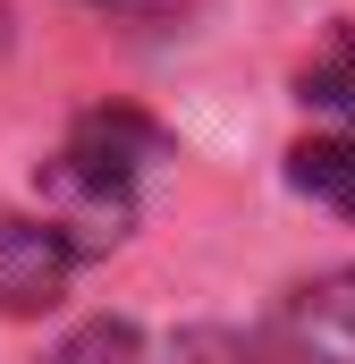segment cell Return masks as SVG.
Masks as SVG:
<instances>
[{"label":"cell","mask_w":355,"mask_h":364,"mask_svg":"<svg viewBox=\"0 0 355 364\" xmlns=\"http://www.w3.org/2000/svg\"><path fill=\"white\" fill-rule=\"evenodd\" d=\"M296 348L313 364H355V263L296 296Z\"/></svg>","instance_id":"277c9868"},{"label":"cell","mask_w":355,"mask_h":364,"mask_svg":"<svg viewBox=\"0 0 355 364\" xmlns=\"http://www.w3.org/2000/svg\"><path fill=\"white\" fill-rule=\"evenodd\" d=\"M68 161H85L102 178L136 186L153 161H170V136L144 119V110H85L77 127H68Z\"/></svg>","instance_id":"3957f363"},{"label":"cell","mask_w":355,"mask_h":364,"mask_svg":"<svg viewBox=\"0 0 355 364\" xmlns=\"http://www.w3.org/2000/svg\"><path fill=\"white\" fill-rule=\"evenodd\" d=\"M51 364H144V339L127 331V322H85V331H68Z\"/></svg>","instance_id":"52a82bcc"},{"label":"cell","mask_w":355,"mask_h":364,"mask_svg":"<svg viewBox=\"0 0 355 364\" xmlns=\"http://www.w3.org/2000/svg\"><path fill=\"white\" fill-rule=\"evenodd\" d=\"M288 178H296V195H313V203H330L339 220H355V127L305 136V144L288 153Z\"/></svg>","instance_id":"5b68a950"},{"label":"cell","mask_w":355,"mask_h":364,"mask_svg":"<svg viewBox=\"0 0 355 364\" xmlns=\"http://www.w3.org/2000/svg\"><path fill=\"white\" fill-rule=\"evenodd\" d=\"M305 102H313V110H330L339 127H355V34H339V43H330V60H313V68H305Z\"/></svg>","instance_id":"8992f818"},{"label":"cell","mask_w":355,"mask_h":364,"mask_svg":"<svg viewBox=\"0 0 355 364\" xmlns=\"http://www.w3.org/2000/svg\"><path fill=\"white\" fill-rule=\"evenodd\" d=\"M68 272H77V255L51 237V220L0 212V314H51Z\"/></svg>","instance_id":"7a4b0ae2"},{"label":"cell","mask_w":355,"mask_h":364,"mask_svg":"<svg viewBox=\"0 0 355 364\" xmlns=\"http://www.w3.org/2000/svg\"><path fill=\"white\" fill-rule=\"evenodd\" d=\"M43 220H51V237L85 263V255H110L127 229H136V186L102 178V170H85V161H51L43 170Z\"/></svg>","instance_id":"6da1fadb"}]
</instances>
